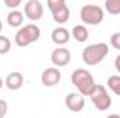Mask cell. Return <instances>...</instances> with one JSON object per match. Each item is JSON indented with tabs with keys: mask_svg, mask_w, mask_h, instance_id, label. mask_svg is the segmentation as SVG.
I'll return each instance as SVG.
<instances>
[{
	"mask_svg": "<svg viewBox=\"0 0 120 118\" xmlns=\"http://www.w3.org/2000/svg\"><path fill=\"white\" fill-rule=\"evenodd\" d=\"M43 6L39 0H28L24 7V15L31 21H39L43 17Z\"/></svg>",
	"mask_w": 120,
	"mask_h": 118,
	"instance_id": "6",
	"label": "cell"
},
{
	"mask_svg": "<svg viewBox=\"0 0 120 118\" xmlns=\"http://www.w3.org/2000/svg\"><path fill=\"white\" fill-rule=\"evenodd\" d=\"M70 32L66 29V28H63V27H59V28H56V29H53L52 32V40L57 45V46H64V45H67L68 43V40H70Z\"/></svg>",
	"mask_w": 120,
	"mask_h": 118,
	"instance_id": "11",
	"label": "cell"
},
{
	"mask_svg": "<svg viewBox=\"0 0 120 118\" xmlns=\"http://www.w3.org/2000/svg\"><path fill=\"white\" fill-rule=\"evenodd\" d=\"M46 3H48V7H49V10L52 11V10L57 8V7H60V6L66 4V0H48Z\"/></svg>",
	"mask_w": 120,
	"mask_h": 118,
	"instance_id": "19",
	"label": "cell"
},
{
	"mask_svg": "<svg viewBox=\"0 0 120 118\" xmlns=\"http://www.w3.org/2000/svg\"><path fill=\"white\" fill-rule=\"evenodd\" d=\"M64 104H66V107L70 111L80 113L85 107V99H84V96L80 92H77V93H68L66 96V99H64Z\"/></svg>",
	"mask_w": 120,
	"mask_h": 118,
	"instance_id": "8",
	"label": "cell"
},
{
	"mask_svg": "<svg viewBox=\"0 0 120 118\" xmlns=\"http://www.w3.org/2000/svg\"><path fill=\"white\" fill-rule=\"evenodd\" d=\"M6 88L10 89V90H18L24 85V75L18 71H14V72H10L7 76H6Z\"/></svg>",
	"mask_w": 120,
	"mask_h": 118,
	"instance_id": "10",
	"label": "cell"
},
{
	"mask_svg": "<svg viewBox=\"0 0 120 118\" xmlns=\"http://www.w3.org/2000/svg\"><path fill=\"white\" fill-rule=\"evenodd\" d=\"M7 111H8V104H7V101L0 99V118L4 117V115L7 114Z\"/></svg>",
	"mask_w": 120,
	"mask_h": 118,
	"instance_id": "21",
	"label": "cell"
},
{
	"mask_svg": "<svg viewBox=\"0 0 120 118\" xmlns=\"http://www.w3.org/2000/svg\"><path fill=\"white\" fill-rule=\"evenodd\" d=\"M3 85H4V82H3V79H1V76H0V89L3 88Z\"/></svg>",
	"mask_w": 120,
	"mask_h": 118,
	"instance_id": "23",
	"label": "cell"
},
{
	"mask_svg": "<svg viewBox=\"0 0 120 118\" xmlns=\"http://www.w3.org/2000/svg\"><path fill=\"white\" fill-rule=\"evenodd\" d=\"M71 35H73V38H74L77 42H80V43L87 42L88 38H90V32H88V29H87L85 25H75V27L73 28V31H71Z\"/></svg>",
	"mask_w": 120,
	"mask_h": 118,
	"instance_id": "14",
	"label": "cell"
},
{
	"mask_svg": "<svg viewBox=\"0 0 120 118\" xmlns=\"http://www.w3.org/2000/svg\"><path fill=\"white\" fill-rule=\"evenodd\" d=\"M61 79V74H60L59 67H49L46 68L43 72H42V76H41V81L45 86L48 88H52V86H56Z\"/></svg>",
	"mask_w": 120,
	"mask_h": 118,
	"instance_id": "9",
	"label": "cell"
},
{
	"mask_svg": "<svg viewBox=\"0 0 120 118\" xmlns=\"http://www.w3.org/2000/svg\"><path fill=\"white\" fill-rule=\"evenodd\" d=\"M109 54V46L106 43H94L84 49L82 52V60L87 65H98L102 60Z\"/></svg>",
	"mask_w": 120,
	"mask_h": 118,
	"instance_id": "2",
	"label": "cell"
},
{
	"mask_svg": "<svg viewBox=\"0 0 120 118\" xmlns=\"http://www.w3.org/2000/svg\"><path fill=\"white\" fill-rule=\"evenodd\" d=\"M105 8L109 14L112 15H119L120 14V0H106Z\"/></svg>",
	"mask_w": 120,
	"mask_h": 118,
	"instance_id": "15",
	"label": "cell"
},
{
	"mask_svg": "<svg viewBox=\"0 0 120 118\" xmlns=\"http://www.w3.org/2000/svg\"><path fill=\"white\" fill-rule=\"evenodd\" d=\"M10 50H11V40L7 36L0 35V54H7Z\"/></svg>",
	"mask_w": 120,
	"mask_h": 118,
	"instance_id": "17",
	"label": "cell"
},
{
	"mask_svg": "<svg viewBox=\"0 0 120 118\" xmlns=\"http://www.w3.org/2000/svg\"><path fill=\"white\" fill-rule=\"evenodd\" d=\"M50 60H52V62H53L55 67L61 68V67H66V65L70 62V60H71V53H70V50H68L67 47L57 46V47L52 52Z\"/></svg>",
	"mask_w": 120,
	"mask_h": 118,
	"instance_id": "7",
	"label": "cell"
},
{
	"mask_svg": "<svg viewBox=\"0 0 120 118\" xmlns=\"http://www.w3.org/2000/svg\"><path fill=\"white\" fill-rule=\"evenodd\" d=\"M1 29H3V22H1V20H0V32H1Z\"/></svg>",
	"mask_w": 120,
	"mask_h": 118,
	"instance_id": "24",
	"label": "cell"
},
{
	"mask_svg": "<svg viewBox=\"0 0 120 118\" xmlns=\"http://www.w3.org/2000/svg\"><path fill=\"white\" fill-rule=\"evenodd\" d=\"M7 24L11 28H20L24 24V13H21L17 8H13L8 14H7Z\"/></svg>",
	"mask_w": 120,
	"mask_h": 118,
	"instance_id": "12",
	"label": "cell"
},
{
	"mask_svg": "<svg viewBox=\"0 0 120 118\" xmlns=\"http://www.w3.org/2000/svg\"><path fill=\"white\" fill-rule=\"evenodd\" d=\"M3 1H4V4H6L8 8H11V10H13V8H17V7L22 3V0H3Z\"/></svg>",
	"mask_w": 120,
	"mask_h": 118,
	"instance_id": "20",
	"label": "cell"
},
{
	"mask_svg": "<svg viewBox=\"0 0 120 118\" xmlns=\"http://www.w3.org/2000/svg\"><path fill=\"white\" fill-rule=\"evenodd\" d=\"M71 82L82 96H90L92 93V90H94V88L96 86L91 72L88 69H84V68H77V69L73 71Z\"/></svg>",
	"mask_w": 120,
	"mask_h": 118,
	"instance_id": "1",
	"label": "cell"
},
{
	"mask_svg": "<svg viewBox=\"0 0 120 118\" xmlns=\"http://www.w3.org/2000/svg\"><path fill=\"white\" fill-rule=\"evenodd\" d=\"M41 38V29L35 24H28L21 27L15 33V45L18 47H27L31 43L36 42Z\"/></svg>",
	"mask_w": 120,
	"mask_h": 118,
	"instance_id": "3",
	"label": "cell"
},
{
	"mask_svg": "<svg viewBox=\"0 0 120 118\" xmlns=\"http://www.w3.org/2000/svg\"><path fill=\"white\" fill-rule=\"evenodd\" d=\"M52 15H53V20L57 24H66L70 18V8L67 7V4H63L57 8L52 10Z\"/></svg>",
	"mask_w": 120,
	"mask_h": 118,
	"instance_id": "13",
	"label": "cell"
},
{
	"mask_svg": "<svg viewBox=\"0 0 120 118\" xmlns=\"http://www.w3.org/2000/svg\"><path fill=\"white\" fill-rule=\"evenodd\" d=\"M115 67H116V69L120 72V54L115 59Z\"/></svg>",
	"mask_w": 120,
	"mask_h": 118,
	"instance_id": "22",
	"label": "cell"
},
{
	"mask_svg": "<svg viewBox=\"0 0 120 118\" xmlns=\"http://www.w3.org/2000/svg\"><path fill=\"white\" fill-rule=\"evenodd\" d=\"M110 45L112 47H115L116 50H120V32H115L110 36Z\"/></svg>",
	"mask_w": 120,
	"mask_h": 118,
	"instance_id": "18",
	"label": "cell"
},
{
	"mask_svg": "<svg viewBox=\"0 0 120 118\" xmlns=\"http://www.w3.org/2000/svg\"><path fill=\"white\" fill-rule=\"evenodd\" d=\"M108 88L115 94L120 96V75H112L108 79Z\"/></svg>",
	"mask_w": 120,
	"mask_h": 118,
	"instance_id": "16",
	"label": "cell"
},
{
	"mask_svg": "<svg viewBox=\"0 0 120 118\" xmlns=\"http://www.w3.org/2000/svg\"><path fill=\"white\" fill-rule=\"evenodd\" d=\"M90 97L94 106L96 107V110L99 111H106L112 106V97L109 96L108 90L102 85H96L92 90V93L90 94Z\"/></svg>",
	"mask_w": 120,
	"mask_h": 118,
	"instance_id": "5",
	"label": "cell"
},
{
	"mask_svg": "<svg viewBox=\"0 0 120 118\" xmlns=\"http://www.w3.org/2000/svg\"><path fill=\"white\" fill-rule=\"evenodd\" d=\"M80 17H81L82 22L87 25H99L103 21L105 13H103L102 7H99L96 4H85V6H82V8L80 11Z\"/></svg>",
	"mask_w": 120,
	"mask_h": 118,
	"instance_id": "4",
	"label": "cell"
}]
</instances>
